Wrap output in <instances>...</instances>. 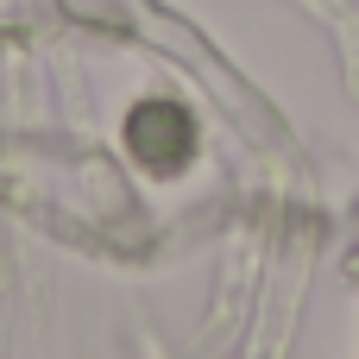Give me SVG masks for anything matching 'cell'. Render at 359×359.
<instances>
[{
	"label": "cell",
	"mask_w": 359,
	"mask_h": 359,
	"mask_svg": "<svg viewBox=\"0 0 359 359\" xmlns=\"http://www.w3.org/2000/svg\"><path fill=\"white\" fill-rule=\"evenodd\" d=\"M126 151L151 177H170V170H183L196 158V120L177 101H139L126 114Z\"/></svg>",
	"instance_id": "obj_1"
}]
</instances>
